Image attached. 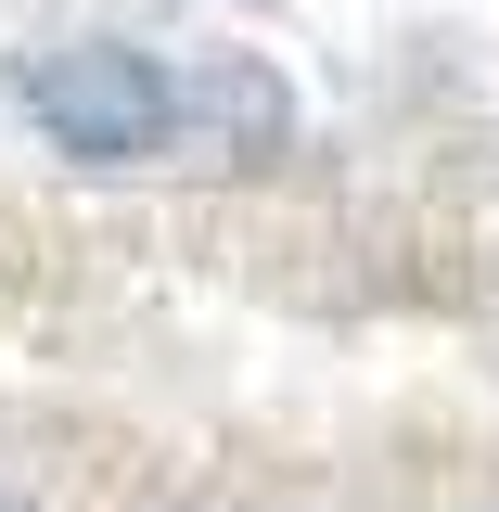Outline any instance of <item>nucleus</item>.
<instances>
[{"label": "nucleus", "instance_id": "1", "mask_svg": "<svg viewBox=\"0 0 499 512\" xmlns=\"http://www.w3.org/2000/svg\"><path fill=\"white\" fill-rule=\"evenodd\" d=\"M26 103L77 167H141L167 141V64L128 52V39H64V52L26 64Z\"/></svg>", "mask_w": 499, "mask_h": 512}, {"label": "nucleus", "instance_id": "2", "mask_svg": "<svg viewBox=\"0 0 499 512\" xmlns=\"http://www.w3.org/2000/svg\"><path fill=\"white\" fill-rule=\"evenodd\" d=\"M167 141H180L192 167H244L282 141V77L269 64H205V77H167Z\"/></svg>", "mask_w": 499, "mask_h": 512}]
</instances>
